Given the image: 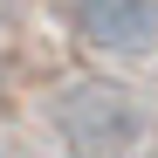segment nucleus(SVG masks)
<instances>
[{"label": "nucleus", "instance_id": "f257e3e1", "mask_svg": "<svg viewBox=\"0 0 158 158\" xmlns=\"http://www.w3.org/2000/svg\"><path fill=\"white\" fill-rule=\"evenodd\" d=\"M55 124H62V138H69L76 158H117V151L131 144V131H138L131 96L110 89V83H83V89H69L62 110H55Z\"/></svg>", "mask_w": 158, "mask_h": 158}, {"label": "nucleus", "instance_id": "f03ea898", "mask_svg": "<svg viewBox=\"0 0 158 158\" xmlns=\"http://www.w3.org/2000/svg\"><path fill=\"white\" fill-rule=\"evenodd\" d=\"M76 21L96 48H117V55H151L158 48V0H83Z\"/></svg>", "mask_w": 158, "mask_h": 158}]
</instances>
